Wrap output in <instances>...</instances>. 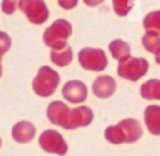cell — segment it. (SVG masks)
Returning a JSON list of instances; mask_svg holds the SVG:
<instances>
[{
	"label": "cell",
	"mask_w": 160,
	"mask_h": 156,
	"mask_svg": "<svg viewBox=\"0 0 160 156\" xmlns=\"http://www.w3.org/2000/svg\"><path fill=\"white\" fill-rule=\"evenodd\" d=\"M48 120L64 130H76L89 126L94 120V111L85 105L70 107L61 100L51 101L46 107Z\"/></svg>",
	"instance_id": "1"
},
{
	"label": "cell",
	"mask_w": 160,
	"mask_h": 156,
	"mask_svg": "<svg viewBox=\"0 0 160 156\" xmlns=\"http://www.w3.org/2000/svg\"><path fill=\"white\" fill-rule=\"evenodd\" d=\"M142 125L139 120L132 117L122 119L118 124L110 125L104 130V137L111 145L135 144L142 137Z\"/></svg>",
	"instance_id": "2"
},
{
	"label": "cell",
	"mask_w": 160,
	"mask_h": 156,
	"mask_svg": "<svg viewBox=\"0 0 160 156\" xmlns=\"http://www.w3.org/2000/svg\"><path fill=\"white\" fill-rule=\"evenodd\" d=\"M60 84V75L52 67L42 65L32 79L31 89L39 97H50Z\"/></svg>",
	"instance_id": "3"
},
{
	"label": "cell",
	"mask_w": 160,
	"mask_h": 156,
	"mask_svg": "<svg viewBox=\"0 0 160 156\" xmlns=\"http://www.w3.org/2000/svg\"><path fill=\"white\" fill-rule=\"evenodd\" d=\"M72 32L71 24L65 19H56L50 26H48L42 34L44 44L50 47V50H62L68 42L66 40L70 37Z\"/></svg>",
	"instance_id": "4"
},
{
	"label": "cell",
	"mask_w": 160,
	"mask_h": 156,
	"mask_svg": "<svg viewBox=\"0 0 160 156\" xmlns=\"http://www.w3.org/2000/svg\"><path fill=\"white\" fill-rule=\"evenodd\" d=\"M40 149L51 155L56 156H65L69 151V145L65 137L56 130L54 129H48L44 130L38 139Z\"/></svg>",
	"instance_id": "5"
},
{
	"label": "cell",
	"mask_w": 160,
	"mask_h": 156,
	"mask_svg": "<svg viewBox=\"0 0 160 156\" xmlns=\"http://www.w3.org/2000/svg\"><path fill=\"white\" fill-rule=\"evenodd\" d=\"M80 66L88 71L101 72L108 67V56L100 47H82L78 52Z\"/></svg>",
	"instance_id": "6"
},
{
	"label": "cell",
	"mask_w": 160,
	"mask_h": 156,
	"mask_svg": "<svg viewBox=\"0 0 160 156\" xmlns=\"http://www.w3.org/2000/svg\"><path fill=\"white\" fill-rule=\"evenodd\" d=\"M118 75L131 82L139 81L149 71V61L144 57H129L118 65Z\"/></svg>",
	"instance_id": "7"
},
{
	"label": "cell",
	"mask_w": 160,
	"mask_h": 156,
	"mask_svg": "<svg viewBox=\"0 0 160 156\" xmlns=\"http://www.w3.org/2000/svg\"><path fill=\"white\" fill-rule=\"evenodd\" d=\"M31 24L41 25L49 19V7L44 0H20L18 6Z\"/></svg>",
	"instance_id": "8"
},
{
	"label": "cell",
	"mask_w": 160,
	"mask_h": 156,
	"mask_svg": "<svg viewBox=\"0 0 160 156\" xmlns=\"http://www.w3.org/2000/svg\"><path fill=\"white\" fill-rule=\"evenodd\" d=\"M88 95V86L81 80H69L61 87V96L70 104H82Z\"/></svg>",
	"instance_id": "9"
},
{
	"label": "cell",
	"mask_w": 160,
	"mask_h": 156,
	"mask_svg": "<svg viewBox=\"0 0 160 156\" xmlns=\"http://www.w3.org/2000/svg\"><path fill=\"white\" fill-rule=\"evenodd\" d=\"M36 136V127L29 120H20L11 127V139L18 144H30Z\"/></svg>",
	"instance_id": "10"
},
{
	"label": "cell",
	"mask_w": 160,
	"mask_h": 156,
	"mask_svg": "<svg viewBox=\"0 0 160 156\" xmlns=\"http://www.w3.org/2000/svg\"><path fill=\"white\" fill-rule=\"evenodd\" d=\"M91 91L99 99H109L116 91V81L111 75H99L91 84Z\"/></svg>",
	"instance_id": "11"
},
{
	"label": "cell",
	"mask_w": 160,
	"mask_h": 156,
	"mask_svg": "<svg viewBox=\"0 0 160 156\" xmlns=\"http://www.w3.org/2000/svg\"><path fill=\"white\" fill-rule=\"evenodd\" d=\"M144 124L151 135L160 136V105H148L145 107Z\"/></svg>",
	"instance_id": "12"
},
{
	"label": "cell",
	"mask_w": 160,
	"mask_h": 156,
	"mask_svg": "<svg viewBox=\"0 0 160 156\" xmlns=\"http://www.w3.org/2000/svg\"><path fill=\"white\" fill-rule=\"evenodd\" d=\"M109 51L111 54V56L118 60L119 62L129 59L131 56V49H130V45L121 40V39H114L110 41L109 44Z\"/></svg>",
	"instance_id": "13"
},
{
	"label": "cell",
	"mask_w": 160,
	"mask_h": 156,
	"mask_svg": "<svg viewBox=\"0 0 160 156\" xmlns=\"http://www.w3.org/2000/svg\"><path fill=\"white\" fill-rule=\"evenodd\" d=\"M140 96L145 100L160 101V79H149L140 86Z\"/></svg>",
	"instance_id": "14"
},
{
	"label": "cell",
	"mask_w": 160,
	"mask_h": 156,
	"mask_svg": "<svg viewBox=\"0 0 160 156\" xmlns=\"http://www.w3.org/2000/svg\"><path fill=\"white\" fill-rule=\"evenodd\" d=\"M72 49L70 45H66L62 50L55 51V50H50V60L52 64H55L59 67H65L68 66L71 61H72Z\"/></svg>",
	"instance_id": "15"
},
{
	"label": "cell",
	"mask_w": 160,
	"mask_h": 156,
	"mask_svg": "<svg viewBox=\"0 0 160 156\" xmlns=\"http://www.w3.org/2000/svg\"><path fill=\"white\" fill-rule=\"evenodd\" d=\"M142 47L150 52L156 54L160 51V34L156 31H146L141 37Z\"/></svg>",
	"instance_id": "16"
},
{
	"label": "cell",
	"mask_w": 160,
	"mask_h": 156,
	"mask_svg": "<svg viewBox=\"0 0 160 156\" xmlns=\"http://www.w3.org/2000/svg\"><path fill=\"white\" fill-rule=\"evenodd\" d=\"M142 26L146 31H156L160 34V10L148 12L142 19Z\"/></svg>",
	"instance_id": "17"
},
{
	"label": "cell",
	"mask_w": 160,
	"mask_h": 156,
	"mask_svg": "<svg viewBox=\"0 0 160 156\" xmlns=\"http://www.w3.org/2000/svg\"><path fill=\"white\" fill-rule=\"evenodd\" d=\"M111 1H112L114 11L119 16H126L134 6V0H111Z\"/></svg>",
	"instance_id": "18"
},
{
	"label": "cell",
	"mask_w": 160,
	"mask_h": 156,
	"mask_svg": "<svg viewBox=\"0 0 160 156\" xmlns=\"http://www.w3.org/2000/svg\"><path fill=\"white\" fill-rule=\"evenodd\" d=\"M11 47V37L8 32L0 30V56L2 57Z\"/></svg>",
	"instance_id": "19"
},
{
	"label": "cell",
	"mask_w": 160,
	"mask_h": 156,
	"mask_svg": "<svg viewBox=\"0 0 160 156\" xmlns=\"http://www.w3.org/2000/svg\"><path fill=\"white\" fill-rule=\"evenodd\" d=\"M20 0H2L1 1V11L6 15H11L16 11Z\"/></svg>",
	"instance_id": "20"
},
{
	"label": "cell",
	"mask_w": 160,
	"mask_h": 156,
	"mask_svg": "<svg viewBox=\"0 0 160 156\" xmlns=\"http://www.w3.org/2000/svg\"><path fill=\"white\" fill-rule=\"evenodd\" d=\"M79 0H58V4L64 10H71L78 5Z\"/></svg>",
	"instance_id": "21"
},
{
	"label": "cell",
	"mask_w": 160,
	"mask_h": 156,
	"mask_svg": "<svg viewBox=\"0 0 160 156\" xmlns=\"http://www.w3.org/2000/svg\"><path fill=\"white\" fill-rule=\"evenodd\" d=\"M105 0H84V2L88 5V6H91V7H94V6H98V5H100L101 2H104Z\"/></svg>",
	"instance_id": "22"
},
{
	"label": "cell",
	"mask_w": 160,
	"mask_h": 156,
	"mask_svg": "<svg viewBox=\"0 0 160 156\" xmlns=\"http://www.w3.org/2000/svg\"><path fill=\"white\" fill-rule=\"evenodd\" d=\"M155 62H156L158 65H160V51L155 54Z\"/></svg>",
	"instance_id": "23"
},
{
	"label": "cell",
	"mask_w": 160,
	"mask_h": 156,
	"mask_svg": "<svg viewBox=\"0 0 160 156\" xmlns=\"http://www.w3.org/2000/svg\"><path fill=\"white\" fill-rule=\"evenodd\" d=\"M2 76V65H1V56H0V77Z\"/></svg>",
	"instance_id": "24"
},
{
	"label": "cell",
	"mask_w": 160,
	"mask_h": 156,
	"mask_svg": "<svg viewBox=\"0 0 160 156\" xmlns=\"http://www.w3.org/2000/svg\"><path fill=\"white\" fill-rule=\"evenodd\" d=\"M1 145H2V140H1V136H0V149H1Z\"/></svg>",
	"instance_id": "25"
}]
</instances>
